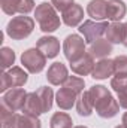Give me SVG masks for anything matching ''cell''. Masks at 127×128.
<instances>
[{
	"instance_id": "603a6c76",
	"label": "cell",
	"mask_w": 127,
	"mask_h": 128,
	"mask_svg": "<svg viewBox=\"0 0 127 128\" xmlns=\"http://www.w3.org/2000/svg\"><path fill=\"white\" fill-rule=\"evenodd\" d=\"M49 128H73V121L67 113L55 112L49 119Z\"/></svg>"
},
{
	"instance_id": "30bf717a",
	"label": "cell",
	"mask_w": 127,
	"mask_h": 128,
	"mask_svg": "<svg viewBox=\"0 0 127 128\" xmlns=\"http://www.w3.org/2000/svg\"><path fill=\"white\" fill-rule=\"evenodd\" d=\"M81 96L79 92H76L75 90L69 88L67 85H61V88L58 90V92L55 94V103L60 109L63 110H70L75 104L78 97Z\"/></svg>"
},
{
	"instance_id": "f1b7e54d",
	"label": "cell",
	"mask_w": 127,
	"mask_h": 128,
	"mask_svg": "<svg viewBox=\"0 0 127 128\" xmlns=\"http://www.w3.org/2000/svg\"><path fill=\"white\" fill-rule=\"evenodd\" d=\"M51 4H52L58 12L63 14L66 9H69V8L73 4V0H51Z\"/></svg>"
},
{
	"instance_id": "4fadbf2b",
	"label": "cell",
	"mask_w": 127,
	"mask_h": 128,
	"mask_svg": "<svg viewBox=\"0 0 127 128\" xmlns=\"http://www.w3.org/2000/svg\"><path fill=\"white\" fill-rule=\"evenodd\" d=\"M69 78V72H67V67L63 63H52L48 68V73H46V79L51 85H63L64 82L67 80Z\"/></svg>"
},
{
	"instance_id": "1f68e13d",
	"label": "cell",
	"mask_w": 127,
	"mask_h": 128,
	"mask_svg": "<svg viewBox=\"0 0 127 128\" xmlns=\"http://www.w3.org/2000/svg\"><path fill=\"white\" fill-rule=\"evenodd\" d=\"M115 128H127V127H126V125H124V124H121V125H117V127H115Z\"/></svg>"
},
{
	"instance_id": "7402d4cb",
	"label": "cell",
	"mask_w": 127,
	"mask_h": 128,
	"mask_svg": "<svg viewBox=\"0 0 127 128\" xmlns=\"http://www.w3.org/2000/svg\"><path fill=\"white\" fill-rule=\"evenodd\" d=\"M123 30H124V22H112L106 28L105 39L109 40L112 45L114 43H123Z\"/></svg>"
},
{
	"instance_id": "7c38bea8",
	"label": "cell",
	"mask_w": 127,
	"mask_h": 128,
	"mask_svg": "<svg viewBox=\"0 0 127 128\" xmlns=\"http://www.w3.org/2000/svg\"><path fill=\"white\" fill-rule=\"evenodd\" d=\"M36 48L40 49V52L46 58H55L60 52V42L54 36H43L37 40Z\"/></svg>"
},
{
	"instance_id": "9a60e30c",
	"label": "cell",
	"mask_w": 127,
	"mask_h": 128,
	"mask_svg": "<svg viewBox=\"0 0 127 128\" xmlns=\"http://www.w3.org/2000/svg\"><path fill=\"white\" fill-rule=\"evenodd\" d=\"M63 22L67 27H76L82 22L84 20V9L81 4L78 3H73L69 9H66L63 12V16H61Z\"/></svg>"
},
{
	"instance_id": "277c9868",
	"label": "cell",
	"mask_w": 127,
	"mask_h": 128,
	"mask_svg": "<svg viewBox=\"0 0 127 128\" xmlns=\"http://www.w3.org/2000/svg\"><path fill=\"white\" fill-rule=\"evenodd\" d=\"M27 80H29L27 72H24L18 66H14L8 72H3L2 80H0V91L5 94L11 88H21L27 84Z\"/></svg>"
},
{
	"instance_id": "5b68a950",
	"label": "cell",
	"mask_w": 127,
	"mask_h": 128,
	"mask_svg": "<svg viewBox=\"0 0 127 128\" xmlns=\"http://www.w3.org/2000/svg\"><path fill=\"white\" fill-rule=\"evenodd\" d=\"M21 64L24 66V68L29 73L37 74V73H40L45 68V66H46V57L40 52V49L30 48V49H27V51L23 52V55H21Z\"/></svg>"
},
{
	"instance_id": "e0dca14e",
	"label": "cell",
	"mask_w": 127,
	"mask_h": 128,
	"mask_svg": "<svg viewBox=\"0 0 127 128\" xmlns=\"http://www.w3.org/2000/svg\"><path fill=\"white\" fill-rule=\"evenodd\" d=\"M114 74V60L109 58H102L94 64V68L91 72L93 79H108Z\"/></svg>"
},
{
	"instance_id": "9c48e42d",
	"label": "cell",
	"mask_w": 127,
	"mask_h": 128,
	"mask_svg": "<svg viewBox=\"0 0 127 128\" xmlns=\"http://www.w3.org/2000/svg\"><path fill=\"white\" fill-rule=\"evenodd\" d=\"M2 10L6 15H27L34 10V0H0Z\"/></svg>"
},
{
	"instance_id": "2e32d148",
	"label": "cell",
	"mask_w": 127,
	"mask_h": 128,
	"mask_svg": "<svg viewBox=\"0 0 127 128\" xmlns=\"http://www.w3.org/2000/svg\"><path fill=\"white\" fill-rule=\"evenodd\" d=\"M87 14L94 21H103L108 18V0H90L87 4Z\"/></svg>"
},
{
	"instance_id": "484cf974",
	"label": "cell",
	"mask_w": 127,
	"mask_h": 128,
	"mask_svg": "<svg viewBox=\"0 0 127 128\" xmlns=\"http://www.w3.org/2000/svg\"><path fill=\"white\" fill-rule=\"evenodd\" d=\"M17 128H42V122L39 121V118H37V116L20 115Z\"/></svg>"
},
{
	"instance_id": "3957f363",
	"label": "cell",
	"mask_w": 127,
	"mask_h": 128,
	"mask_svg": "<svg viewBox=\"0 0 127 128\" xmlns=\"http://www.w3.org/2000/svg\"><path fill=\"white\" fill-rule=\"evenodd\" d=\"M34 28V20L27 15H15L6 26V33L14 40H23L29 37Z\"/></svg>"
},
{
	"instance_id": "d6986e66",
	"label": "cell",
	"mask_w": 127,
	"mask_h": 128,
	"mask_svg": "<svg viewBox=\"0 0 127 128\" xmlns=\"http://www.w3.org/2000/svg\"><path fill=\"white\" fill-rule=\"evenodd\" d=\"M24 115H30V116H39L43 113V106H42V101L37 96V92H29L27 98H26V104L23 107Z\"/></svg>"
},
{
	"instance_id": "6da1fadb",
	"label": "cell",
	"mask_w": 127,
	"mask_h": 128,
	"mask_svg": "<svg viewBox=\"0 0 127 128\" xmlns=\"http://www.w3.org/2000/svg\"><path fill=\"white\" fill-rule=\"evenodd\" d=\"M88 91H90L91 98H93L96 113L100 118L109 119V118L117 116V113L120 112V104L112 97V94L109 92V90L106 86H103V85H94Z\"/></svg>"
},
{
	"instance_id": "4dcf8cb0",
	"label": "cell",
	"mask_w": 127,
	"mask_h": 128,
	"mask_svg": "<svg viewBox=\"0 0 127 128\" xmlns=\"http://www.w3.org/2000/svg\"><path fill=\"white\" fill-rule=\"evenodd\" d=\"M123 124H124V125L127 127V112L124 113V115H123Z\"/></svg>"
},
{
	"instance_id": "83f0119b",
	"label": "cell",
	"mask_w": 127,
	"mask_h": 128,
	"mask_svg": "<svg viewBox=\"0 0 127 128\" xmlns=\"http://www.w3.org/2000/svg\"><path fill=\"white\" fill-rule=\"evenodd\" d=\"M63 85H67L69 88L75 90V91L79 92V94H82V92H84V88H85V82H84V79H81V78H78V76H69L67 80L64 82Z\"/></svg>"
},
{
	"instance_id": "ba28073f",
	"label": "cell",
	"mask_w": 127,
	"mask_h": 128,
	"mask_svg": "<svg viewBox=\"0 0 127 128\" xmlns=\"http://www.w3.org/2000/svg\"><path fill=\"white\" fill-rule=\"evenodd\" d=\"M27 91L23 88H11L9 91H6L2 97V106L8 107L11 112L17 113L20 110H23L24 104H26V98H27Z\"/></svg>"
},
{
	"instance_id": "f546056e",
	"label": "cell",
	"mask_w": 127,
	"mask_h": 128,
	"mask_svg": "<svg viewBox=\"0 0 127 128\" xmlns=\"http://www.w3.org/2000/svg\"><path fill=\"white\" fill-rule=\"evenodd\" d=\"M121 45H124L127 48V22H124V30H123V43Z\"/></svg>"
},
{
	"instance_id": "5bb4252c",
	"label": "cell",
	"mask_w": 127,
	"mask_h": 128,
	"mask_svg": "<svg viewBox=\"0 0 127 128\" xmlns=\"http://www.w3.org/2000/svg\"><path fill=\"white\" fill-rule=\"evenodd\" d=\"M112 51H114L112 43H111L109 40L103 39V37L99 39V40H94L93 43L88 45V52H90L94 58H99V60L108 58V57L112 54Z\"/></svg>"
},
{
	"instance_id": "4316f807",
	"label": "cell",
	"mask_w": 127,
	"mask_h": 128,
	"mask_svg": "<svg viewBox=\"0 0 127 128\" xmlns=\"http://www.w3.org/2000/svg\"><path fill=\"white\" fill-rule=\"evenodd\" d=\"M114 74L127 78V55H118L114 58Z\"/></svg>"
},
{
	"instance_id": "8fae6325",
	"label": "cell",
	"mask_w": 127,
	"mask_h": 128,
	"mask_svg": "<svg viewBox=\"0 0 127 128\" xmlns=\"http://www.w3.org/2000/svg\"><path fill=\"white\" fill-rule=\"evenodd\" d=\"M94 57L90 54V52H85L82 57L76 58L75 61H70V68L75 74H79V76H87V74H91L93 68H94Z\"/></svg>"
},
{
	"instance_id": "8992f818",
	"label": "cell",
	"mask_w": 127,
	"mask_h": 128,
	"mask_svg": "<svg viewBox=\"0 0 127 128\" xmlns=\"http://www.w3.org/2000/svg\"><path fill=\"white\" fill-rule=\"evenodd\" d=\"M109 27V24L106 21H94V20H87L79 26V33L84 36V40L90 45L94 40H99L103 37V34L106 33V28Z\"/></svg>"
},
{
	"instance_id": "d6a6232c",
	"label": "cell",
	"mask_w": 127,
	"mask_h": 128,
	"mask_svg": "<svg viewBox=\"0 0 127 128\" xmlns=\"http://www.w3.org/2000/svg\"><path fill=\"white\" fill-rule=\"evenodd\" d=\"M73 128H88V127H84V125H78V127H73Z\"/></svg>"
},
{
	"instance_id": "7a4b0ae2",
	"label": "cell",
	"mask_w": 127,
	"mask_h": 128,
	"mask_svg": "<svg viewBox=\"0 0 127 128\" xmlns=\"http://www.w3.org/2000/svg\"><path fill=\"white\" fill-rule=\"evenodd\" d=\"M34 18L39 24V28L43 33H52L60 28V16L57 15V9L51 3H40L34 9Z\"/></svg>"
},
{
	"instance_id": "d4e9b609",
	"label": "cell",
	"mask_w": 127,
	"mask_h": 128,
	"mask_svg": "<svg viewBox=\"0 0 127 128\" xmlns=\"http://www.w3.org/2000/svg\"><path fill=\"white\" fill-rule=\"evenodd\" d=\"M14 63H15V52H14V49H11L8 46H3L0 49V66H2V68L3 70L11 68Z\"/></svg>"
},
{
	"instance_id": "cb8c5ba5",
	"label": "cell",
	"mask_w": 127,
	"mask_h": 128,
	"mask_svg": "<svg viewBox=\"0 0 127 128\" xmlns=\"http://www.w3.org/2000/svg\"><path fill=\"white\" fill-rule=\"evenodd\" d=\"M37 96L42 101V106H43V113H46L48 110H51L52 107V100H54V92L49 86H40L37 91Z\"/></svg>"
},
{
	"instance_id": "ffe728a7",
	"label": "cell",
	"mask_w": 127,
	"mask_h": 128,
	"mask_svg": "<svg viewBox=\"0 0 127 128\" xmlns=\"http://www.w3.org/2000/svg\"><path fill=\"white\" fill-rule=\"evenodd\" d=\"M127 14V6L121 0H108V20L120 22Z\"/></svg>"
},
{
	"instance_id": "44dd1931",
	"label": "cell",
	"mask_w": 127,
	"mask_h": 128,
	"mask_svg": "<svg viewBox=\"0 0 127 128\" xmlns=\"http://www.w3.org/2000/svg\"><path fill=\"white\" fill-rule=\"evenodd\" d=\"M76 112L79 116H90L94 110V104H93V98H91V94L90 91H84L81 96L78 97L76 100Z\"/></svg>"
},
{
	"instance_id": "52a82bcc",
	"label": "cell",
	"mask_w": 127,
	"mask_h": 128,
	"mask_svg": "<svg viewBox=\"0 0 127 128\" xmlns=\"http://www.w3.org/2000/svg\"><path fill=\"white\" fill-rule=\"evenodd\" d=\"M85 40L79 34H69L63 42V54L66 60L75 61L85 54Z\"/></svg>"
},
{
	"instance_id": "ac0fdd59",
	"label": "cell",
	"mask_w": 127,
	"mask_h": 128,
	"mask_svg": "<svg viewBox=\"0 0 127 128\" xmlns=\"http://www.w3.org/2000/svg\"><path fill=\"white\" fill-rule=\"evenodd\" d=\"M111 88L118 96L120 107L127 109V78H124V76H114L111 79Z\"/></svg>"
}]
</instances>
